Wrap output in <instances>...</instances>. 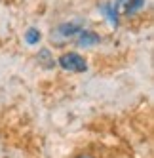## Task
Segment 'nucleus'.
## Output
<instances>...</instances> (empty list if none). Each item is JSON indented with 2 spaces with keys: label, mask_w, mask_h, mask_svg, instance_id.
<instances>
[{
  "label": "nucleus",
  "mask_w": 154,
  "mask_h": 158,
  "mask_svg": "<svg viewBox=\"0 0 154 158\" xmlns=\"http://www.w3.org/2000/svg\"><path fill=\"white\" fill-rule=\"evenodd\" d=\"M59 67L63 71H69V73H84L87 69V63L86 59L82 57L80 53H76V52H67V53H63L61 57L57 59Z\"/></svg>",
  "instance_id": "nucleus-1"
},
{
  "label": "nucleus",
  "mask_w": 154,
  "mask_h": 158,
  "mask_svg": "<svg viewBox=\"0 0 154 158\" xmlns=\"http://www.w3.org/2000/svg\"><path fill=\"white\" fill-rule=\"evenodd\" d=\"M99 42H101V36H99L95 31L82 29L78 32V46H82V48H91V46H95V44H99Z\"/></svg>",
  "instance_id": "nucleus-2"
},
{
  "label": "nucleus",
  "mask_w": 154,
  "mask_h": 158,
  "mask_svg": "<svg viewBox=\"0 0 154 158\" xmlns=\"http://www.w3.org/2000/svg\"><path fill=\"white\" fill-rule=\"evenodd\" d=\"M82 31V25H78V23H74V21H71V23H61L59 27H57V32L61 36H74V35H78V32Z\"/></svg>",
  "instance_id": "nucleus-3"
},
{
  "label": "nucleus",
  "mask_w": 154,
  "mask_h": 158,
  "mask_svg": "<svg viewBox=\"0 0 154 158\" xmlns=\"http://www.w3.org/2000/svg\"><path fill=\"white\" fill-rule=\"evenodd\" d=\"M101 12L105 14V17L108 19V23H111L112 27H118V12L112 2H105L101 4Z\"/></svg>",
  "instance_id": "nucleus-4"
},
{
  "label": "nucleus",
  "mask_w": 154,
  "mask_h": 158,
  "mask_svg": "<svg viewBox=\"0 0 154 158\" xmlns=\"http://www.w3.org/2000/svg\"><path fill=\"white\" fill-rule=\"evenodd\" d=\"M145 4H147V0H129L122 14L124 15H135L137 12H141V10L145 8Z\"/></svg>",
  "instance_id": "nucleus-5"
},
{
  "label": "nucleus",
  "mask_w": 154,
  "mask_h": 158,
  "mask_svg": "<svg viewBox=\"0 0 154 158\" xmlns=\"http://www.w3.org/2000/svg\"><path fill=\"white\" fill-rule=\"evenodd\" d=\"M40 38H42L40 31H38V29H34V27H30V29L25 32V40H27V44H38V42H40Z\"/></svg>",
  "instance_id": "nucleus-6"
},
{
  "label": "nucleus",
  "mask_w": 154,
  "mask_h": 158,
  "mask_svg": "<svg viewBox=\"0 0 154 158\" xmlns=\"http://www.w3.org/2000/svg\"><path fill=\"white\" fill-rule=\"evenodd\" d=\"M38 61H42V65H44V67H53V63H55V61H53V57L50 55V52H48V50H42V52L38 53Z\"/></svg>",
  "instance_id": "nucleus-7"
},
{
  "label": "nucleus",
  "mask_w": 154,
  "mask_h": 158,
  "mask_svg": "<svg viewBox=\"0 0 154 158\" xmlns=\"http://www.w3.org/2000/svg\"><path fill=\"white\" fill-rule=\"evenodd\" d=\"M76 158H93V156H91V154H78Z\"/></svg>",
  "instance_id": "nucleus-8"
}]
</instances>
